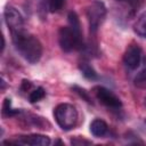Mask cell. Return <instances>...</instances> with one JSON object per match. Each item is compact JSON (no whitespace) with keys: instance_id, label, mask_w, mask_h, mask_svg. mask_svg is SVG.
<instances>
[{"instance_id":"obj_1","label":"cell","mask_w":146,"mask_h":146,"mask_svg":"<svg viewBox=\"0 0 146 146\" xmlns=\"http://www.w3.org/2000/svg\"><path fill=\"white\" fill-rule=\"evenodd\" d=\"M11 40L18 54L30 64H36L42 56L43 48L41 41L25 29L10 32Z\"/></svg>"},{"instance_id":"obj_2","label":"cell","mask_w":146,"mask_h":146,"mask_svg":"<svg viewBox=\"0 0 146 146\" xmlns=\"http://www.w3.org/2000/svg\"><path fill=\"white\" fill-rule=\"evenodd\" d=\"M68 25L62 26L58 30V43L64 52L84 49V41L81 30V23L75 11H70L67 15Z\"/></svg>"},{"instance_id":"obj_3","label":"cell","mask_w":146,"mask_h":146,"mask_svg":"<svg viewBox=\"0 0 146 146\" xmlns=\"http://www.w3.org/2000/svg\"><path fill=\"white\" fill-rule=\"evenodd\" d=\"M54 117L62 130L68 131L78 124L79 113L74 105L62 103L54 108Z\"/></svg>"},{"instance_id":"obj_4","label":"cell","mask_w":146,"mask_h":146,"mask_svg":"<svg viewBox=\"0 0 146 146\" xmlns=\"http://www.w3.org/2000/svg\"><path fill=\"white\" fill-rule=\"evenodd\" d=\"M86 16L89 24V30L92 34H96L106 17V7L99 0H94L86 8Z\"/></svg>"},{"instance_id":"obj_5","label":"cell","mask_w":146,"mask_h":146,"mask_svg":"<svg viewBox=\"0 0 146 146\" xmlns=\"http://www.w3.org/2000/svg\"><path fill=\"white\" fill-rule=\"evenodd\" d=\"M92 91L97 100H99V103H102L105 107L111 108V110H116V111L122 107V102L119 98V96H116L110 89L103 86H96L94 87Z\"/></svg>"},{"instance_id":"obj_6","label":"cell","mask_w":146,"mask_h":146,"mask_svg":"<svg viewBox=\"0 0 146 146\" xmlns=\"http://www.w3.org/2000/svg\"><path fill=\"white\" fill-rule=\"evenodd\" d=\"M141 58H143L141 48L136 43H131L128 46V48L123 54V64L128 70L133 71L139 67L141 63Z\"/></svg>"},{"instance_id":"obj_7","label":"cell","mask_w":146,"mask_h":146,"mask_svg":"<svg viewBox=\"0 0 146 146\" xmlns=\"http://www.w3.org/2000/svg\"><path fill=\"white\" fill-rule=\"evenodd\" d=\"M3 18L9 32L24 29V18L15 7L7 6L3 10Z\"/></svg>"},{"instance_id":"obj_8","label":"cell","mask_w":146,"mask_h":146,"mask_svg":"<svg viewBox=\"0 0 146 146\" xmlns=\"http://www.w3.org/2000/svg\"><path fill=\"white\" fill-rule=\"evenodd\" d=\"M5 144H22V145H32V146H48L50 145L51 140L48 136L39 135V133H31L26 136H18L14 140L3 141Z\"/></svg>"},{"instance_id":"obj_9","label":"cell","mask_w":146,"mask_h":146,"mask_svg":"<svg viewBox=\"0 0 146 146\" xmlns=\"http://www.w3.org/2000/svg\"><path fill=\"white\" fill-rule=\"evenodd\" d=\"M90 132L94 137L103 138L108 133V124L102 119H95L90 123Z\"/></svg>"},{"instance_id":"obj_10","label":"cell","mask_w":146,"mask_h":146,"mask_svg":"<svg viewBox=\"0 0 146 146\" xmlns=\"http://www.w3.org/2000/svg\"><path fill=\"white\" fill-rule=\"evenodd\" d=\"M133 31L138 36L146 39V10L143 11L136 19L133 24Z\"/></svg>"},{"instance_id":"obj_11","label":"cell","mask_w":146,"mask_h":146,"mask_svg":"<svg viewBox=\"0 0 146 146\" xmlns=\"http://www.w3.org/2000/svg\"><path fill=\"white\" fill-rule=\"evenodd\" d=\"M79 70L82 73V75L88 80H97L98 79V73L88 62H81L79 64Z\"/></svg>"},{"instance_id":"obj_12","label":"cell","mask_w":146,"mask_h":146,"mask_svg":"<svg viewBox=\"0 0 146 146\" xmlns=\"http://www.w3.org/2000/svg\"><path fill=\"white\" fill-rule=\"evenodd\" d=\"M2 116L5 117H13V116H17L22 113L21 110H16L11 107V100L10 98H5L3 103H2V110H1Z\"/></svg>"},{"instance_id":"obj_13","label":"cell","mask_w":146,"mask_h":146,"mask_svg":"<svg viewBox=\"0 0 146 146\" xmlns=\"http://www.w3.org/2000/svg\"><path fill=\"white\" fill-rule=\"evenodd\" d=\"M133 83L138 88H146V63L136 74L133 79Z\"/></svg>"},{"instance_id":"obj_14","label":"cell","mask_w":146,"mask_h":146,"mask_svg":"<svg viewBox=\"0 0 146 146\" xmlns=\"http://www.w3.org/2000/svg\"><path fill=\"white\" fill-rule=\"evenodd\" d=\"M44 96H46V90L42 87H38L29 94V100H30V103H36V102H40L41 99H43Z\"/></svg>"},{"instance_id":"obj_15","label":"cell","mask_w":146,"mask_h":146,"mask_svg":"<svg viewBox=\"0 0 146 146\" xmlns=\"http://www.w3.org/2000/svg\"><path fill=\"white\" fill-rule=\"evenodd\" d=\"M72 90H73L76 95H79L83 100H86V102H87V103H89V104H92L91 97H90L89 92H88L84 88H82V87H79V86L74 84V86H72Z\"/></svg>"},{"instance_id":"obj_16","label":"cell","mask_w":146,"mask_h":146,"mask_svg":"<svg viewBox=\"0 0 146 146\" xmlns=\"http://www.w3.org/2000/svg\"><path fill=\"white\" fill-rule=\"evenodd\" d=\"M65 0H48V9L50 13H56L63 8Z\"/></svg>"},{"instance_id":"obj_17","label":"cell","mask_w":146,"mask_h":146,"mask_svg":"<svg viewBox=\"0 0 146 146\" xmlns=\"http://www.w3.org/2000/svg\"><path fill=\"white\" fill-rule=\"evenodd\" d=\"M36 2V6H38V11H39V15L42 17L43 19V15H42V11L46 13V7L48 8V0H35Z\"/></svg>"},{"instance_id":"obj_18","label":"cell","mask_w":146,"mask_h":146,"mask_svg":"<svg viewBox=\"0 0 146 146\" xmlns=\"http://www.w3.org/2000/svg\"><path fill=\"white\" fill-rule=\"evenodd\" d=\"M71 144L72 145H90L92 143H91V140H88V139L81 138L80 136H76V137L71 139Z\"/></svg>"},{"instance_id":"obj_19","label":"cell","mask_w":146,"mask_h":146,"mask_svg":"<svg viewBox=\"0 0 146 146\" xmlns=\"http://www.w3.org/2000/svg\"><path fill=\"white\" fill-rule=\"evenodd\" d=\"M32 86V83L30 81H26V80H23L22 82V87H21V90L22 91H27L30 89V87Z\"/></svg>"},{"instance_id":"obj_20","label":"cell","mask_w":146,"mask_h":146,"mask_svg":"<svg viewBox=\"0 0 146 146\" xmlns=\"http://www.w3.org/2000/svg\"><path fill=\"white\" fill-rule=\"evenodd\" d=\"M116 1H120V2H127L129 5H136L138 2V0H116Z\"/></svg>"},{"instance_id":"obj_21","label":"cell","mask_w":146,"mask_h":146,"mask_svg":"<svg viewBox=\"0 0 146 146\" xmlns=\"http://www.w3.org/2000/svg\"><path fill=\"white\" fill-rule=\"evenodd\" d=\"M1 89L2 90H5V88H6V81H5V79H3V76H2V80H1Z\"/></svg>"},{"instance_id":"obj_22","label":"cell","mask_w":146,"mask_h":146,"mask_svg":"<svg viewBox=\"0 0 146 146\" xmlns=\"http://www.w3.org/2000/svg\"><path fill=\"white\" fill-rule=\"evenodd\" d=\"M145 123H146V120H145Z\"/></svg>"},{"instance_id":"obj_23","label":"cell","mask_w":146,"mask_h":146,"mask_svg":"<svg viewBox=\"0 0 146 146\" xmlns=\"http://www.w3.org/2000/svg\"><path fill=\"white\" fill-rule=\"evenodd\" d=\"M145 100H146V99H145ZM145 104H146V102H145Z\"/></svg>"}]
</instances>
